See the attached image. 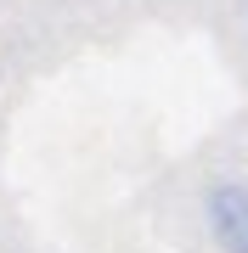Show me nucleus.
Returning a JSON list of instances; mask_svg holds the SVG:
<instances>
[{
	"label": "nucleus",
	"instance_id": "1",
	"mask_svg": "<svg viewBox=\"0 0 248 253\" xmlns=\"http://www.w3.org/2000/svg\"><path fill=\"white\" fill-rule=\"evenodd\" d=\"M203 214H209V231L226 253H248V186L243 180H214L203 197Z\"/></svg>",
	"mask_w": 248,
	"mask_h": 253
}]
</instances>
